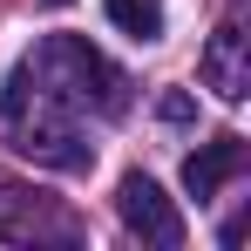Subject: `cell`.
<instances>
[{
    "instance_id": "8",
    "label": "cell",
    "mask_w": 251,
    "mask_h": 251,
    "mask_svg": "<svg viewBox=\"0 0 251 251\" xmlns=\"http://www.w3.org/2000/svg\"><path fill=\"white\" fill-rule=\"evenodd\" d=\"M156 116H163V123H190V116H197V102H190L183 88H170L163 102H156Z\"/></svg>"
},
{
    "instance_id": "2",
    "label": "cell",
    "mask_w": 251,
    "mask_h": 251,
    "mask_svg": "<svg viewBox=\"0 0 251 251\" xmlns=\"http://www.w3.org/2000/svg\"><path fill=\"white\" fill-rule=\"evenodd\" d=\"M116 217H123L143 245H163V251L183 245V210L170 204L163 183H156V176H143V170H129L123 183H116Z\"/></svg>"
},
{
    "instance_id": "4",
    "label": "cell",
    "mask_w": 251,
    "mask_h": 251,
    "mask_svg": "<svg viewBox=\"0 0 251 251\" xmlns=\"http://www.w3.org/2000/svg\"><path fill=\"white\" fill-rule=\"evenodd\" d=\"M204 88H217L224 102H245L251 95V41H245V27L238 21H224L217 34L204 41Z\"/></svg>"
},
{
    "instance_id": "6",
    "label": "cell",
    "mask_w": 251,
    "mask_h": 251,
    "mask_svg": "<svg viewBox=\"0 0 251 251\" xmlns=\"http://www.w3.org/2000/svg\"><path fill=\"white\" fill-rule=\"evenodd\" d=\"M109 27H123L129 41H163V7L156 0H102Z\"/></svg>"
},
{
    "instance_id": "1",
    "label": "cell",
    "mask_w": 251,
    "mask_h": 251,
    "mask_svg": "<svg viewBox=\"0 0 251 251\" xmlns=\"http://www.w3.org/2000/svg\"><path fill=\"white\" fill-rule=\"evenodd\" d=\"M27 82H41L54 109H88V102H95L102 116H123L129 109V95H123L129 82L82 41V34H54V41L27 61Z\"/></svg>"
},
{
    "instance_id": "3",
    "label": "cell",
    "mask_w": 251,
    "mask_h": 251,
    "mask_svg": "<svg viewBox=\"0 0 251 251\" xmlns=\"http://www.w3.org/2000/svg\"><path fill=\"white\" fill-rule=\"evenodd\" d=\"M14 150L27 163H41V170H88L95 163V150L82 143V129L68 123V109H41L34 123L14 116Z\"/></svg>"
},
{
    "instance_id": "7",
    "label": "cell",
    "mask_w": 251,
    "mask_h": 251,
    "mask_svg": "<svg viewBox=\"0 0 251 251\" xmlns=\"http://www.w3.org/2000/svg\"><path fill=\"white\" fill-rule=\"evenodd\" d=\"M0 116H7V123H14V116H27V61L0 82Z\"/></svg>"
},
{
    "instance_id": "9",
    "label": "cell",
    "mask_w": 251,
    "mask_h": 251,
    "mask_svg": "<svg viewBox=\"0 0 251 251\" xmlns=\"http://www.w3.org/2000/svg\"><path fill=\"white\" fill-rule=\"evenodd\" d=\"M48 7H68V0H48Z\"/></svg>"
},
{
    "instance_id": "5",
    "label": "cell",
    "mask_w": 251,
    "mask_h": 251,
    "mask_svg": "<svg viewBox=\"0 0 251 251\" xmlns=\"http://www.w3.org/2000/svg\"><path fill=\"white\" fill-rule=\"evenodd\" d=\"M238 170H245V136H217V143H204L197 156H183V190L204 204V197H217Z\"/></svg>"
}]
</instances>
